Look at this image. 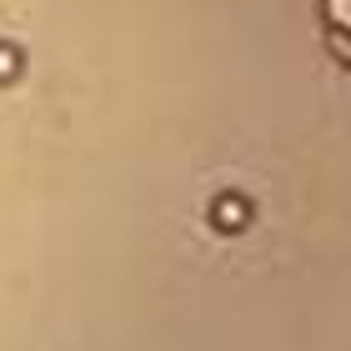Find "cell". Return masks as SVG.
Listing matches in <instances>:
<instances>
[{"label":"cell","instance_id":"obj_1","mask_svg":"<svg viewBox=\"0 0 351 351\" xmlns=\"http://www.w3.org/2000/svg\"><path fill=\"white\" fill-rule=\"evenodd\" d=\"M211 221H216L221 231H241L246 221H251V206H246L241 196H231V191H226V196L211 206Z\"/></svg>","mask_w":351,"mask_h":351}]
</instances>
